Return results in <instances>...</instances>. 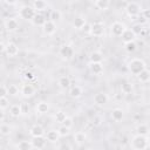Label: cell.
Segmentation results:
<instances>
[{
	"label": "cell",
	"instance_id": "16",
	"mask_svg": "<svg viewBox=\"0 0 150 150\" xmlns=\"http://www.w3.org/2000/svg\"><path fill=\"white\" fill-rule=\"evenodd\" d=\"M135 39H136L135 33H134L131 29H129V28H128V29L124 32V34L122 35V41H123L124 45H125V43H129V42H134Z\"/></svg>",
	"mask_w": 150,
	"mask_h": 150
},
{
	"label": "cell",
	"instance_id": "29",
	"mask_svg": "<svg viewBox=\"0 0 150 150\" xmlns=\"http://www.w3.org/2000/svg\"><path fill=\"white\" fill-rule=\"evenodd\" d=\"M49 110V104L47 103V102H45V101H41V102H39L38 103V105H36V111L39 112V114H46L47 111Z\"/></svg>",
	"mask_w": 150,
	"mask_h": 150
},
{
	"label": "cell",
	"instance_id": "46",
	"mask_svg": "<svg viewBox=\"0 0 150 150\" xmlns=\"http://www.w3.org/2000/svg\"><path fill=\"white\" fill-rule=\"evenodd\" d=\"M137 19H138V23H139V25H142V23H144V22H146V21H148L143 15H139Z\"/></svg>",
	"mask_w": 150,
	"mask_h": 150
},
{
	"label": "cell",
	"instance_id": "36",
	"mask_svg": "<svg viewBox=\"0 0 150 150\" xmlns=\"http://www.w3.org/2000/svg\"><path fill=\"white\" fill-rule=\"evenodd\" d=\"M143 29H144L143 25H139V23H135V25L131 27V30L135 33L136 36H137V35H141L142 32H143Z\"/></svg>",
	"mask_w": 150,
	"mask_h": 150
},
{
	"label": "cell",
	"instance_id": "19",
	"mask_svg": "<svg viewBox=\"0 0 150 150\" xmlns=\"http://www.w3.org/2000/svg\"><path fill=\"white\" fill-rule=\"evenodd\" d=\"M74 141H75V143L79 144V145L84 144L86 141H87V135H86V132H83V131H77V132H75V134H74Z\"/></svg>",
	"mask_w": 150,
	"mask_h": 150
},
{
	"label": "cell",
	"instance_id": "38",
	"mask_svg": "<svg viewBox=\"0 0 150 150\" xmlns=\"http://www.w3.org/2000/svg\"><path fill=\"white\" fill-rule=\"evenodd\" d=\"M9 107V100L7 97H0V109L1 111H5Z\"/></svg>",
	"mask_w": 150,
	"mask_h": 150
},
{
	"label": "cell",
	"instance_id": "45",
	"mask_svg": "<svg viewBox=\"0 0 150 150\" xmlns=\"http://www.w3.org/2000/svg\"><path fill=\"white\" fill-rule=\"evenodd\" d=\"M142 15H143L146 20H149V19H150V8H149V9H144V11L142 12Z\"/></svg>",
	"mask_w": 150,
	"mask_h": 150
},
{
	"label": "cell",
	"instance_id": "7",
	"mask_svg": "<svg viewBox=\"0 0 150 150\" xmlns=\"http://www.w3.org/2000/svg\"><path fill=\"white\" fill-rule=\"evenodd\" d=\"M90 35L93 36H96V38H100L104 34V25L102 22H94L90 25Z\"/></svg>",
	"mask_w": 150,
	"mask_h": 150
},
{
	"label": "cell",
	"instance_id": "51",
	"mask_svg": "<svg viewBox=\"0 0 150 150\" xmlns=\"http://www.w3.org/2000/svg\"><path fill=\"white\" fill-rule=\"evenodd\" d=\"M148 139H149V142H150V134H149V136H148Z\"/></svg>",
	"mask_w": 150,
	"mask_h": 150
},
{
	"label": "cell",
	"instance_id": "15",
	"mask_svg": "<svg viewBox=\"0 0 150 150\" xmlns=\"http://www.w3.org/2000/svg\"><path fill=\"white\" fill-rule=\"evenodd\" d=\"M32 7L35 9L36 13H38V12H43V11H46V8L48 7V4H47L46 1H43V0H35V1H33Z\"/></svg>",
	"mask_w": 150,
	"mask_h": 150
},
{
	"label": "cell",
	"instance_id": "31",
	"mask_svg": "<svg viewBox=\"0 0 150 150\" xmlns=\"http://www.w3.org/2000/svg\"><path fill=\"white\" fill-rule=\"evenodd\" d=\"M137 80H138L139 82H142V83L148 82V81L150 80V71H149L148 69H144L142 73H139V74L137 75Z\"/></svg>",
	"mask_w": 150,
	"mask_h": 150
},
{
	"label": "cell",
	"instance_id": "14",
	"mask_svg": "<svg viewBox=\"0 0 150 150\" xmlns=\"http://www.w3.org/2000/svg\"><path fill=\"white\" fill-rule=\"evenodd\" d=\"M46 141H47V138L43 137V136H41V137H33V139L30 142H32L33 148L39 150V149H42L46 145Z\"/></svg>",
	"mask_w": 150,
	"mask_h": 150
},
{
	"label": "cell",
	"instance_id": "33",
	"mask_svg": "<svg viewBox=\"0 0 150 150\" xmlns=\"http://www.w3.org/2000/svg\"><path fill=\"white\" fill-rule=\"evenodd\" d=\"M0 132L2 136H9V134L12 132V128L9 124H6V123H1L0 125Z\"/></svg>",
	"mask_w": 150,
	"mask_h": 150
},
{
	"label": "cell",
	"instance_id": "20",
	"mask_svg": "<svg viewBox=\"0 0 150 150\" xmlns=\"http://www.w3.org/2000/svg\"><path fill=\"white\" fill-rule=\"evenodd\" d=\"M57 84H59V87L61 89H68L70 87V79L67 75L60 76L59 77V81H57Z\"/></svg>",
	"mask_w": 150,
	"mask_h": 150
},
{
	"label": "cell",
	"instance_id": "32",
	"mask_svg": "<svg viewBox=\"0 0 150 150\" xmlns=\"http://www.w3.org/2000/svg\"><path fill=\"white\" fill-rule=\"evenodd\" d=\"M54 118H55V121H56L57 123L62 124V123H63V121L67 118V115H66V112H64V111H62V110H59V111H56V112H55V115H54Z\"/></svg>",
	"mask_w": 150,
	"mask_h": 150
},
{
	"label": "cell",
	"instance_id": "23",
	"mask_svg": "<svg viewBox=\"0 0 150 150\" xmlns=\"http://www.w3.org/2000/svg\"><path fill=\"white\" fill-rule=\"evenodd\" d=\"M46 18L41 14V13H36V15L34 16V19L32 20V22H33V25L34 26H40V27H43V25L46 23Z\"/></svg>",
	"mask_w": 150,
	"mask_h": 150
},
{
	"label": "cell",
	"instance_id": "48",
	"mask_svg": "<svg viewBox=\"0 0 150 150\" xmlns=\"http://www.w3.org/2000/svg\"><path fill=\"white\" fill-rule=\"evenodd\" d=\"M60 150H71V149H70V146L68 144H62L60 146Z\"/></svg>",
	"mask_w": 150,
	"mask_h": 150
},
{
	"label": "cell",
	"instance_id": "10",
	"mask_svg": "<svg viewBox=\"0 0 150 150\" xmlns=\"http://www.w3.org/2000/svg\"><path fill=\"white\" fill-rule=\"evenodd\" d=\"M20 93L22 94L23 97H32V96L35 94V88L33 87V84L26 83V84H23V86L21 87Z\"/></svg>",
	"mask_w": 150,
	"mask_h": 150
},
{
	"label": "cell",
	"instance_id": "26",
	"mask_svg": "<svg viewBox=\"0 0 150 150\" xmlns=\"http://www.w3.org/2000/svg\"><path fill=\"white\" fill-rule=\"evenodd\" d=\"M90 63H101L103 60V55L101 52H93L89 56Z\"/></svg>",
	"mask_w": 150,
	"mask_h": 150
},
{
	"label": "cell",
	"instance_id": "43",
	"mask_svg": "<svg viewBox=\"0 0 150 150\" xmlns=\"http://www.w3.org/2000/svg\"><path fill=\"white\" fill-rule=\"evenodd\" d=\"M23 77H25V80H27V81H32V80L35 79V76H34V74H33L32 71H26V73L23 74Z\"/></svg>",
	"mask_w": 150,
	"mask_h": 150
},
{
	"label": "cell",
	"instance_id": "2",
	"mask_svg": "<svg viewBox=\"0 0 150 150\" xmlns=\"http://www.w3.org/2000/svg\"><path fill=\"white\" fill-rule=\"evenodd\" d=\"M128 69H129V71L131 74L137 76L139 73H142L146 68H145V63H144V61L142 59H132L128 63Z\"/></svg>",
	"mask_w": 150,
	"mask_h": 150
},
{
	"label": "cell",
	"instance_id": "24",
	"mask_svg": "<svg viewBox=\"0 0 150 150\" xmlns=\"http://www.w3.org/2000/svg\"><path fill=\"white\" fill-rule=\"evenodd\" d=\"M82 94H83V90H82V88H81L80 86H74V87H71L70 90H69V95H70L73 98H79V97L82 96Z\"/></svg>",
	"mask_w": 150,
	"mask_h": 150
},
{
	"label": "cell",
	"instance_id": "1",
	"mask_svg": "<svg viewBox=\"0 0 150 150\" xmlns=\"http://www.w3.org/2000/svg\"><path fill=\"white\" fill-rule=\"evenodd\" d=\"M149 145V139L146 136H141L136 135L132 137L130 142V146L132 150H145Z\"/></svg>",
	"mask_w": 150,
	"mask_h": 150
},
{
	"label": "cell",
	"instance_id": "22",
	"mask_svg": "<svg viewBox=\"0 0 150 150\" xmlns=\"http://www.w3.org/2000/svg\"><path fill=\"white\" fill-rule=\"evenodd\" d=\"M136 132H137V135H141V136H149V134H150V128H149L146 124L142 123V124H138V125L136 127Z\"/></svg>",
	"mask_w": 150,
	"mask_h": 150
},
{
	"label": "cell",
	"instance_id": "39",
	"mask_svg": "<svg viewBox=\"0 0 150 150\" xmlns=\"http://www.w3.org/2000/svg\"><path fill=\"white\" fill-rule=\"evenodd\" d=\"M57 131H59V134H60L61 137H66V136H68V135L70 134V129L67 128V127H64V125H61V127L57 129Z\"/></svg>",
	"mask_w": 150,
	"mask_h": 150
},
{
	"label": "cell",
	"instance_id": "3",
	"mask_svg": "<svg viewBox=\"0 0 150 150\" xmlns=\"http://www.w3.org/2000/svg\"><path fill=\"white\" fill-rule=\"evenodd\" d=\"M125 11H127L128 16H130V18H138L141 15L142 8H141V5L135 2V1H131V2H128L127 4Z\"/></svg>",
	"mask_w": 150,
	"mask_h": 150
},
{
	"label": "cell",
	"instance_id": "12",
	"mask_svg": "<svg viewBox=\"0 0 150 150\" xmlns=\"http://www.w3.org/2000/svg\"><path fill=\"white\" fill-rule=\"evenodd\" d=\"M109 97L105 93H97L94 95V103L97 105H104L105 103H108Z\"/></svg>",
	"mask_w": 150,
	"mask_h": 150
},
{
	"label": "cell",
	"instance_id": "44",
	"mask_svg": "<svg viewBox=\"0 0 150 150\" xmlns=\"http://www.w3.org/2000/svg\"><path fill=\"white\" fill-rule=\"evenodd\" d=\"M21 109H22V114H27V111L29 110V107L27 105V103L22 102L21 103Z\"/></svg>",
	"mask_w": 150,
	"mask_h": 150
},
{
	"label": "cell",
	"instance_id": "40",
	"mask_svg": "<svg viewBox=\"0 0 150 150\" xmlns=\"http://www.w3.org/2000/svg\"><path fill=\"white\" fill-rule=\"evenodd\" d=\"M8 94L12 95V96H15L19 94V88L15 86V84H9L8 86Z\"/></svg>",
	"mask_w": 150,
	"mask_h": 150
},
{
	"label": "cell",
	"instance_id": "27",
	"mask_svg": "<svg viewBox=\"0 0 150 150\" xmlns=\"http://www.w3.org/2000/svg\"><path fill=\"white\" fill-rule=\"evenodd\" d=\"M9 114L13 117H19L22 114V109H21V104H13L9 107Z\"/></svg>",
	"mask_w": 150,
	"mask_h": 150
},
{
	"label": "cell",
	"instance_id": "9",
	"mask_svg": "<svg viewBox=\"0 0 150 150\" xmlns=\"http://www.w3.org/2000/svg\"><path fill=\"white\" fill-rule=\"evenodd\" d=\"M5 53L9 56V57H14V56H16L18 54H19V47L16 46V43H14V42H8L7 45H6V50H5Z\"/></svg>",
	"mask_w": 150,
	"mask_h": 150
},
{
	"label": "cell",
	"instance_id": "13",
	"mask_svg": "<svg viewBox=\"0 0 150 150\" xmlns=\"http://www.w3.org/2000/svg\"><path fill=\"white\" fill-rule=\"evenodd\" d=\"M29 135L32 137H41L45 135V129L42 125L40 124H34L30 129H29Z\"/></svg>",
	"mask_w": 150,
	"mask_h": 150
},
{
	"label": "cell",
	"instance_id": "25",
	"mask_svg": "<svg viewBox=\"0 0 150 150\" xmlns=\"http://www.w3.org/2000/svg\"><path fill=\"white\" fill-rule=\"evenodd\" d=\"M60 137H61V136H60V134H59L57 130H49V131L46 134V138H47V141H49V142H52V143L59 141Z\"/></svg>",
	"mask_w": 150,
	"mask_h": 150
},
{
	"label": "cell",
	"instance_id": "6",
	"mask_svg": "<svg viewBox=\"0 0 150 150\" xmlns=\"http://www.w3.org/2000/svg\"><path fill=\"white\" fill-rule=\"evenodd\" d=\"M35 15H36V12L32 6H23L20 9V16L25 20H30L32 21Z\"/></svg>",
	"mask_w": 150,
	"mask_h": 150
},
{
	"label": "cell",
	"instance_id": "50",
	"mask_svg": "<svg viewBox=\"0 0 150 150\" xmlns=\"http://www.w3.org/2000/svg\"><path fill=\"white\" fill-rule=\"evenodd\" d=\"M4 2H5V4H7V5H15V4H16L15 1H7V0H5Z\"/></svg>",
	"mask_w": 150,
	"mask_h": 150
},
{
	"label": "cell",
	"instance_id": "28",
	"mask_svg": "<svg viewBox=\"0 0 150 150\" xmlns=\"http://www.w3.org/2000/svg\"><path fill=\"white\" fill-rule=\"evenodd\" d=\"M94 5H95V7H96L97 9L105 11V9L109 8V6H110V1H108V0H96V1L94 2Z\"/></svg>",
	"mask_w": 150,
	"mask_h": 150
},
{
	"label": "cell",
	"instance_id": "21",
	"mask_svg": "<svg viewBox=\"0 0 150 150\" xmlns=\"http://www.w3.org/2000/svg\"><path fill=\"white\" fill-rule=\"evenodd\" d=\"M89 69L94 75H101L103 73V64H102V62L101 63H90Z\"/></svg>",
	"mask_w": 150,
	"mask_h": 150
},
{
	"label": "cell",
	"instance_id": "41",
	"mask_svg": "<svg viewBox=\"0 0 150 150\" xmlns=\"http://www.w3.org/2000/svg\"><path fill=\"white\" fill-rule=\"evenodd\" d=\"M61 125H64V127H67V128H71L73 127V118L71 117H69V116H67V118L63 121V123L61 124Z\"/></svg>",
	"mask_w": 150,
	"mask_h": 150
},
{
	"label": "cell",
	"instance_id": "49",
	"mask_svg": "<svg viewBox=\"0 0 150 150\" xmlns=\"http://www.w3.org/2000/svg\"><path fill=\"white\" fill-rule=\"evenodd\" d=\"M83 29H84L86 32H88V33H90V25H86Z\"/></svg>",
	"mask_w": 150,
	"mask_h": 150
},
{
	"label": "cell",
	"instance_id": "18",
	"mask_svg": "<svg viewBox=\"0 0 150 150\" xmlns=\"http://www.w3.org/2000/svg\"><path fill=\"white\" fill-rule=\"evenodd\" d=\"M110 116H111L112 121H115V122H121V121L123 120V117H124V111H123L122 109H120V108H115V109H112Z\"/></svg>",
	"mask_w": 150,
	"mask_h": 150
},
{
	"label": "cell",
	"instance_id": "35",
	"mask_svg": "<svg viewBox=\"0 0 150 150\" xmlns=\"http://www.w3.org/2000/svg\"><path fill=\"white\" fill-rule=\"evenodd\" d=\"M121 90H122L123 94L128 95V94H130L132 91V86L130 83H128V82H123L122 86H121Z\"/></svg>",
	"mask_w": 150,
	"mask_h": 150
},
{
	"label": "cell",
	"instance_id": "42",
	"mask_svg": "<svg viewBox=\"0 0 150 150\" xmlns=\"http://www.w3.org/2000/svg\"><path fill=\"white\" fill-rule=\"evenodd\" d=\"M0 95H1L0 97H7V95H8V87L2 84L1 88H0Z\"/></svg>",
	"mask_w": 150,
	"mask_h": 150
},
{
	"label": "cell",
	"instance_id": "8",
	"mask_svg": "<svg viewBox=\"0 0 150 150\" xmlns=\"http://www.w3.org/2000/svg\"><path fill=\"white\" fill-rule=\"evenodd\" d=\"M56 23L54 22V21H52V20H47L46 21V23L43 25V27H42V30H43V33L46 34V35H53L55 32H56Z\"/></svg>",
	"mask_w": 150,
	"mask_h": 150
},
{
	"label": "cell",
	"instance_id": "47",
	"mask_svg": "<svg viewBox=\"0 0 150 150\" xmlns=\"http://www.w3.org/2000/svg\"><path fill=\"white\" fill-rule=\"evenodd\" d=\"M93 123H94L95 125H100V124H101V118H100L98 116H96V117L94 118V122H93Z\"/></svg>",
	"mask_w": 150,
	"mask_h": 150
},
{
	"label": "cell",
	"instance_id": "34",
	"mask_svg": "<svg viewBox=\"0 0 150 150\" xmlns=\"http://www.w3.org/2000/svg\"><path fill=\"white\" fill-rule=\"evenodd\" d=\"M61 12L59 11V9H52L50 11V14H49V18H50V20L52 21H59V20H61Z\"/></svg>",
	"mask_w": 150,
	"mask_h": 150
},
{
	"label": "cell",
	"instance_id": "4",
	"mask_svg": "<svg viewBox=\"0 0 150 150\" xmlns=\"http://www.w3.org/2000/svg\"><path fill=\"white\" fill-rule=\"evenodd\" d=\"M127 26L121 22V21H115L111 23L110 26V32H111V35L112 36H116V38H122V35L124 34V32L127 30Z\"/></svg>",
	"mask_w": 150,
	"mask_h": 150
},
{
	"label": "cell",
	"instance_id": "11",
	"mask_svg": "<svg viewBox=\"0 0 150 150\" xmlns=\"http://www.w3.org/2000/svg\"><path fill=\"white\" fill-rule=\"evenodd\" d=\"M4 26H5L6 30H8V32H15V30L19 28V22H18L16 19L9 18V19H7V20L5 21Z\"/></svg>",
	"mask_w": 150,
	"mask_h": 150
},
{
	"label": "cell",
	"instance_id": "37",
	"mask_svg": "<svg viewBox=\"0 0 150 150\" xmlns=\"http://www.w3.org/2000/svg\"><path fill=\"white\" fill-rule=\"evenodd\" d=\"M124 49L128 52V53H134L136 49H137V45L136 42H129V43H125L124 45Z\"/></svg>",
	"mask_w": 150,
	"mask_h": 150
},
{
	"label": "cell",
	"instance_id": "30",
	"mask_svg": "<svg viewBox=\"0 0 150 150\" xmlns=\"http://www.w3.org/2000/svg\"><path fill=\"white\" fill-rule=\"evenodd\" d=\"M16 149L18 150H32L33 145L30 141H20L16 145Z\"/></svg>",
	"mask_w": 150,
	"mask_h": 150
},
{
	"label": "cell",
	"instance_id": "5",
	"mask_svg": "<svg viewBox=\"0 0 150 150\" xmlns=\"http://www.w3.org/2000/svg\"><path fill=\"white\" fill-rule=\"evenodd\" d=\"M59 54L63 60H70L74 56V48L69 45H62L59 49Z\"/></svg>",
	"mask_w": 150,
	"mask_h": 150
},
{
	"label": "cell",
	"instance_id": "17",
	"mask_svg": "<svg viewBox=\"0 0 150 150\" xmlns=\"http://www.w3.org/2000/svg\"><path fill=\"white\" fill-rule=\"evenodd\" d=\"M86 25H87V20H86L84 16H81V15L76 16L73 21V27L76 28V29H83Z\"/></svg>",
	"mask_w": 150,
	"mask_h": 150
}]
</instances>
